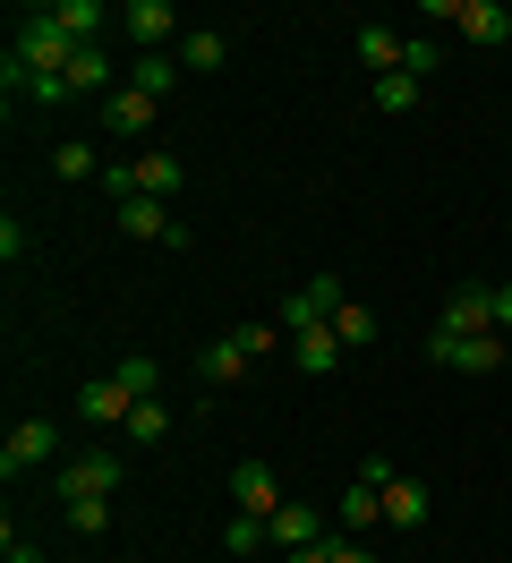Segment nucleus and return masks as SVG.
<instances>
[{
	"label": "nucleus",
	"mask_w": 512,
	"mask_h": 563,
	"mask_svg": "<svg viewBox=\"0 0 512 563\" xmlns=\"http://www.w3.org/2000/svg\"><path fill=\"white\" fill-rule=\"evenodd\" d=\"M120 26H129L137 52H163V43H179V9H171V0H129Z\"/></svg>",
	"instance_id": "1a4fd4ad"
},
{
	"label": "nucleus",
	"mask_w": 512,
	"mask_h": 563,
	"mask_svg": "<svg viewBox=\"0 0 512 563\" xmlns=\"http://www.w3.org/2000/svg\"><path fill=\"white\" fill-rule=\"evenodd\" d=\"M222 547H231V555H257V547H273V538H265L257 512H231V521H222Z\"/></svg>",
	"instance_id": "cd10ccee"
},
{
	"label": "nucleus",
	"mask_w": 512,
	"mask_h": 563,
	"mask_svg": "<svg viewBox=\"0 0 512 563\" xmlns=\"http://www.w3.org/2000/svg\"><path fill=\"white\" fill-rule=\"evenodd\" d=\"M427 358L461 367V376H495L504 367V333H427Z\"/></svg>",
	"instance_id": "7ed1b4c3"
},
{
	"label": "nucleus",
	"mask_w": 512,
	"mask_h": 563,
	"mask_svg": "<svg viewBox=\"0 0 512 563\" xmlns=\"http://www.w3.org/2000/svg\"><path fill=\"white\" fill-rule=\"evenodd\" d=\"M43 18H52V26H61L68 43H95L102 26L120 18V9H102V0H43Z\"/></svg>",
	"instance_id": "9b49d317"
},
{
	"label": "nucleus",
	"mask_w": 512,
	"mask_h": 563,
	"mask_svg": "<svg viewBox=\"0 0 512 563\" xmlns=\"http://www.w3.org/2000/svg\"><path fill=\"white\" fill-rule=\"evenodd\" d=\"M334 333H341V351H368V342H375V317L359 308V299H341V308H334Z\"/></svg>",
	"instance_id": "a878e982"
},
{
	"label": "nucleus",
	"mask_w": 512,
	"mask_h": 563,
	"mask_svg": "<svg viewBox=\"0 0 512 563\" xmlns=\"http://www.w3.org/2000/svg\"><path fill=\"white\" fill-rule=\"evenodd\" d=\"M111 376L129 385V401H163V367H154V358H120Z\"/></svg>",
	"instance_id": "393cba45"
},
{
	"label": "nucleus",
	"mask_w": 512,
	"mask_h": 563,
	"mask_svg": "<svg viewBox=\"0 0 512 563\" xmlns=\"http://www.w3.org/2000/svg\"><path fill=\"white\" fill-rule=\"evenodd\" d=\"M291 495H282V478H273L265 461H239L231 470V512H257V521H273Z\"/></svg>",
	"instance_id": "423d86ee"
},
{
	"label": "nucleus",
	"mask_w": 512,
	"mask_h": 563,
	"mask_svg": "<svg viewBox=\"0 0 512 563\" xmlns=\"http://www.w3.org/2000/svg\"><path fill=\"white\" fill-rule=\"evenodd\" d=\"M197 376H205V385H239V376H248V351H239V333L205 342V351H197Z\"/></svg>",
	"instance_id": "f3484780"
},
{
	"label": "nucleus",
	"mask_w": 512,
	"mask_h": 563,
	"mask_svg": "<svg viewBox=\"0 0 512 563\" xmlns=\"http://www.w3.org/2000/svg\"><path fill=\"white\" fill-rule=\"evenodd\" d=\"M436 333H495V290H487V282H461V290L444 299Z\"/></svg>",
	"instance_id": "6e6552de"
},
{
	"label": "nucleus",
	"mask_w": 512,
	"mask_h": 563,
	"mask_svg": "<svg viewBox=\"0 0 512 563\" xmlns=\"http://www.w3.org/2000/svg\"><path fill=\"white\" fill-rule=\"evenodd\" d=\"M495 333H512V282L495 290Z\"/></svg>",
	"instance_id": "c9c22d12"
},
{
	"label": "nucleus",
	"mask_w": 512,
	"mask_h": 563,
	"mask_svg": "<svg viewBox=\"0 0 512 563\" xmlns=\"http://www.w3.org/2000/svg\"><path fill=\"white\" fill-rule=\"evenodd\" d=\"M95 86H111V52H102V43H86V52L68 60V95H95Z\"/></svg>",
	"instance_id": "4be33fe9"
},
{
	"label": "nucleus",
	"mask_w": 512,
	"mask_h": 563,
	"mask_svg": "<svg viewBox=\"0 0 512 563\" xmlns=\"http://www.w3.org/2000/svg\"><path fill=\"white\" fill-rule=\"evenodd\" d=\"M291 367H299V376H334V367H341V333H334V324L291 333Z\"/></svg>",
	"instance_id": "dca6fc26"
},
{
	"label": "nucleus",
	"mask_w": 512,
	"mask_h": 563,
	"mask_svg": "<svg viewBox=\"0 0 512 563\" xmlns=\"http://www.w3.org/2000/svg\"><path fill=\"white\" fill-rule=\"evenodd\" d=\"M52 172L61 179H102V154L95 145H52Z\"/></svg>",
	"instance_id": "c85d7f7f"
},
{
	"label": "nucleus",
	"mask_w": 512,
	"mask_h": 563,
	"mask_svg": "<svg viewBox=\"0 0 512 563\" xmlns=\"http://www.w3.org/2000/svg\"><path fill=\"white\" fill-rule=\"evenodd\" d=\"M145 129H154V95L120 86V95L102 103V137H145Z\"/></svg>",
	"instance_id": "4468645a"
},
{
	"label": "nucleus",
	"mask_w": 512,
	"mask_h": 563,
	"mask_svg": "<svg viewBox=\"0 0 512 563\" xmlns=\"http://www.w3.org/2000/svg\"><path fill=\"white\" fill-rule=\"evenodd\" d=\"M282 563H334V538H316V547H291Z\"/></svg>",
	"instance_id": "72a5a7b5"
},
{
	"label": "nucleus",
	"mask_w": 512,
	"mask_h": 563,
	"mask_svg": "<svg viewBox=\"0 0 512 563\" xmlns=\"http://www.w3.org/2000/svg\"><path fill=\"white\" fill-rule=\"evenodd\" d=\"M129 86H137V95H154V103H163L171 86H179V52H137Z\"/></svg>",
	"instance_id": "a211bd4d"
},
{
	"label": "nucleus",
	"mask_w": 512,
	"mask_h": 563,
	"mask_svg": "<svg viewBox=\"0 0 512 563\" xmlns=\"http://www.w3.org/2000/svg\"><path fill=\"white\" fill-rule=\"evenodd\" d=\"M359 69H368V86H375V77H393V69H402V35H384V26H359Z\"/></svg>",
	"instance_id": "6ab92c4d"
},
{
	"label": "nucleus",
	"mask_w": 512,
	"mask_h": 563,
	"mask_svg": "<svg viewBox=\"0 0 512 563\" xmlns=\"http://www.w3.org/2000/svg\"><path fill=\"white\" fill-rule=\"evenodd\" d=\"M453 26H461V43H512V9H495V0H453Z\"/></svg>",
	"instance_id": "f8f14e48"
},
{
	"label": "nucleus",
	"mask_w": 512,
	"mask_h": 563,
	"mask_svg": "<svg viewBox=\"0 0 512 563\" xmlns=\"http://www.w3.org/2000/svg\"><path fill=\"white\" fill-rule=\"evenodd\" d=\"M120 478H129V461L111 453V444H86L77 461H61V504L68 495H111Z\"/></svg>",
	"instance_id": "39448f33"
},
{
	"label": "nucleus",
	"mask_w": 512,
	"mask_h": 563,
	"mask_svg": "<svg viewBox=\"0 0 512 563\" xmlns=\"http://www.w3.org/2000/svg\"><path fill=\"white\" fill-rule=\"evenodd\" d=\"M179 69H222V35H214V26L179 35Z\"/></svg>",
	"instance_id": "bb28decb"
},
{
	"label": "nucleus",
	"mask_w": 512,
	"mask_h": 563,
	"mask_svg": "<svg viewBox=\"0 0 512 563\" xmlns=\"http://www.w3.org/2000/svg\"><path fill=\"white\" fill-rule=\"evenodd\" d=\"M375 521H384V495H375V487H359V478H350V495H341V529H350V538H368Z\"/></svg>",
	"instance_id": "412c9836"
},
{
	"label": "nucleus",
	"mask_w": 512,
	"mask_h": 563,
	"mask_svg": "<svg viewBox=\"0 0 512 563\" xmlns=\"http://www.w3.org/2000/svg\"><path fill=\"white\" fill-rule=\"evenodd\" d=\"M393 478H402V470H393V461H384V453H368V461H359V487H375V495H384V487H393Z\"/></svg>",
	"instance_id": "473e14b6"
},
{
	"label": "nucleus",
	"mask_w": 512,
	"mask_h": 563,
	"mask_svg": "<svg viewBox=\"0 0 512 563\" xmlns=\"http://www.w3.org/2000/svg\"><path fill=\"white\" fill-rule=\"evenodd\" d=\"M334 563H375L368 547H350V538H334Z\"/></svg>",
	"instance_id": "e433bc0d"
},
{
	"label": "nucleus",
	"mask_w": 512,
	"mask_h": 563,
	"mask_svg": "<svg viewBox=\"0 0 512 563\" xmlns=\"http://www.w3.org/2000/svg\"><path fill=\"white\" fill-rule=\"evenodd\" d=\"M129 385H120V376H86V385H77V419L86 427H129Z\"/></svg>",
	"instance_id": "9d476101"
},
{
	"label": "nucleus",
	"mask_w": 512,
	"mask_h": 563,
	"mask_svg": "<svg viewBox=\"0 0 512 563\" xmlns=\"http://www.w3.org/2000/svg\"><path fill=\"white\" fill-rule=\"evenodd\" d=\"M418 95H427V86H418L410 69H393V77H375V86H368V103H375V111H410Z\"/></svg>",
	"instance_id": "b1692460"
},
{
	"label": "nucleus",
	"mask_w": 512,
	"mask_h": 563,
	"mask_svg": "<svg viewBox=\"0 0 512 563\" xmlns=\"http://www.w3.org/2000/svg\"><path fill=\"white\" fill-rule=\"evenodd\" d=\"M265 538L282 547V555H291V547H316V538H334V521H325V512H307V504H282V512L265 521Z\"/></svg>",
	"instance_id": "ddd939ff"
},
{
	"label": "nucleus",
	"mask_w": 512,
	"mask_h": 563,
	"mask_svg": "<svg viewBox=\"0 0 512 563\" xmlns=\"http://www.w3.org/2000/svg\"><path fill=\"white\" fill-rule=\"evenodd\" d=\"M282 342H291V333H282V324H273V317H257V324H239V351H248V358H265V351H282Z\"/></svg>",
	"instance_id": "7c9ffc66"
},
{
	"label": "nucleus",
	"mask_w": 512,
	"mask_h": 563,
	"mask_svg": "<svg viewBox=\"0 0 512 563\" xmlns=\"http://www.w3.org/2000/svg\"><path fill=\"white\" fill-rule=\"evenodd\" d=\"M384 521L418 529V521H427V487H418V478H393V487H384Z\"/></svg>",
	"instance_id": "aec40b11"
},
{
	"label": "nucleus",
	"mask_w": 512,
	"mask_h": 563,
	"mask_svg": "<svg viewBox=\"0 0 512 563\" xmlns=\"http://www.w3.org/2000/svg\"><path fill=\"white\" fill-rule=\"evenodd\" d=\"M52 461H61V427L52 419H18L9 427V444H0V478H9V487H18L26 470H52Z\"/></svg>",
	"instance_id": "f03ea898"
},
{
	"label": "nucleus",
	"mask_w": 512,
	"mask_h": 563,
	"mask_svg": "<svg viewBox=\"0 0 512 563\" xmlns=\"http://www.w3.org/2000/svg\"><path fill=\"white\" fill-rule=\"evenodd\" d=\"M61 521L77 529V538H102V529H111V504H102V495H68Z\"/></svg>",
	"instance_id": "5701e85b"
},
{
	"label": "nucleus",
	"mask_w": 512,
	"mask_h": 563,
	"mask_svg": "<svg viewBox=\"0 0 512 563\" xmlns=\"http://www.w3.org/2000/svg\"><path fill=\"white\" fill-rule=\"evenodd\" d=\"M129 435H137V444H163V435H171V410H163V401H137V410H129Z\"/></svg>",
	"instance_id": "c756f323"
},
{
	"label": "nucleus",
	"mask_w": 512,
	"mask_h": 563,
	"mask_svg": "<svg viewBox=\"0 0 512 563\" xmlns=\"http://www.w3.org/2000/svg\"><path fill=\"white\" fill-rule=\"evenodd\" d=\"M0 547H9V563H43V555H34V547H26V538H18V529H9Z\"/></svg>",
	"instance_id": "f704fd0d"
},
{
	"label": "nucleus",
	"mask_w": 512,
	"mask_h": 563,
	"mask_svg": "<svg viewBox=\"0 0 512 563\" xmlns=\"http://www.w3.org/2000/svg\"><path fill=\"white\" fill-rule=\"evenodd\" d=\"M402 69L427 86V77H436V35H410V43H402Z\"/></svg>",
	"instance_id": "2f4dec72"
},
{
	"label": "nucleus",
	"mask_w": 512,
	"mask_h": 563,
	"mask_svg": "<svg viewBox=\"0 0 512 563\" xmlns=\"http://www.w3.org/2000/svg\"><path fill=\"white\" fill-rule=\"evenodd\" d=\"M86 43H68L43 9H18V43H9V69H26V77H61L68 86V60H77Z\"/></svg>",
	"instance_id": "f257e3e1"
},
{
	"label": "nucleus",
	"mask_w": 512,
	"mask_h": 563,
	"mask_svg": "<svg viewBox=\"0 0 512 563\" xmlns=\"http://www.w3.org/2000/svg\"><path fill=\"white\" fill-rule=\"evenodd\" d=\"M129 179H137V197H179V179H188V163H179V154H137L129 163Z\"/></svg>",
	"instance_id": "2eb2a0df"
},
{
	"label": "nucleus",
	"mask_w": 512,
	"mask_h": 563,
	"mask_svg": "<svg viewBox=\"0 0 512 563\" xmlns=\"http://www.w3.org/2000/svg\"><path fill=\"white\" fill-rule=\"evenodd\" d=\"M341 299H350V290H341V274H316L307 282V290H291V299H282V333H316V324H334V308Z\"/></svg>",
	"instance_id": "20e7f679"
},
{
	"label": "nucleus",
	"mask_w": 512,
	"mask_h": 563,
	"mask_svg": "<svg viewBox=\"0 0 512 563\" xmlns=\"http://www.w3.org/2000/svg\"><path fill=\"white\" fill-rule=\"evenodd\" d=\"M111 222L129 231V240H163V247H188V222H171L163 197H129V206H111Z\"/></svg>",
	"instance_id": "0eeeda50"
}]
</instances>
